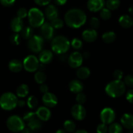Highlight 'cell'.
Instances as JSON below:
<instances>
[{"mask_svg":"<svg viewBox=\"0 0 133 133\" xmlns=\"http://www.w3.org/2000/svg\"><path fill=\"white\" fill-rule=\"evenodd\" d=\"M29 93V87L27 84H21L16 89L17 96L20 98H24L28 95Z\"/></svg>","mask_w":133,"mask_h":133,"instance_id":"484cf974","label":"cell"},{"mask_svg":"<svg viewBox=\"0 0 133 133\" xmlns=\"http://www.w3.org/2000/svg\"><path fill=\"white\" fill-rule=\"evenodd\" d=\"M64 129L68 132H74L76 130V125L71 120H66L64 123Z\"/></svg>","mask_w":133,"mask_h":133,"instance_id":"4dcf8cb0","label":"cell"},{"mask_svg":"<svg viewBox=\"0 0 133 133\" xmlns=\"http://www.w3.org/2000/svg\"><path fill=\"white\" fill-rule=\"evenodd\" d=\"M64 24V23L63 20L58 18H57L51 21V25L54 29H59L62 28Z\"/></svg>","mask_w":133,"mask_h":133,"instance_id":"d590c367","label":"cell"},{"mask_svg":"<svg viewBox=\"0 0 133 133\" xmlns=\"http://www.w3.org/2000/svg\"><path fill=\"white\" fill-rule=\"evenodd\" d=\"M71 47L77 51L81 50L83 48V42L78 38H74L70 43Z\"/></svg>","mask_w":133,"mask_h":133,"instance_id":"836d02e7","label":"cell"},{"mask_svg":"<svg viewBox=\"0 0 133 133\" xmlns=\"http://www.w3.org/2000/svg\"><path fill=\"white\" fill-rule=\"evenodd\" d=\"M116 119V113L111 108H105L100 113V119L103 123L110 125L114 122Z\"/></svg>","mask_w":133,"mask_h":133,"instance_id":"9c48e42d","label":"cell"},{"mask_svg":"<svg viewBox=\"0 0 133 133\" xmlns=\"http://www.w3.org/2000/svg\"><path fill=\"white\" fill-rule=\"evenodd\" d=\"M126 99L131 104H133V89H130L126 94Z\"/></svg>","mask_w":133,"mask_h":133,"instance_id":"7dc6e473","label":"cell"},{"mask_svg":"<svg viewBox=\"0 0 133 133\" xmlns=\"http://www.w3.org/2000/svg\"><path fill=\"white\" fill-rule=\"evenodd\" d=\"M36 118V113L33 112H27L24 113L23 116V119L24 121H26L27 123H29V121H32L34 119Z\"/></svg>","mask_w":133,"mask_h":133,"instance_id":"74e56055","label":"cell"},{"mask_svg":"<svg viewBox=\"0 0 133 133\" xmlns=\"http://www.w3.org/2000/svg\"><path fill=\"white\" fill-rule=\"evenodd\" d=\"M59 59L61 60V61H68V56L67 55H66V53H63V54L59 55Z\"/></svg>","mask_w":133,"mask_h":133,"instance_id":"681fc988","label":"cell"},{"mask_svg":"<svg viewBox=\"0 0 133 133\" xmlns=\"http://www.w3.org/2000/svg\"><path fill=\"white\" fill-rule=\"evenodd\" d=\"M121 4L120 0H107L105 5L107 8L110 10H114L119 7Z\"/></svg>","mask_w":133,"mask_h":133,"instance_id":"f546056e","label":"cell"},{"mask_svg":"<svg viewBox=\"0 0 133 133\" xmlns=\"http://www.w3.org/2000/svg\"><path fill=\"white\" fill-rule=\"evenodd\" d=\"M122 126L129 130L133 129V115L129 113H124L121 117Z\"/></svg>","mask_w":133,"mask_h":133,"instance_id":"d6986e66","label":"cell"},{"mask_svg":"<svg viewBox=\"0 0 133 133\" xmlns=\"http://www.w3.org/2000/svg\"><path fill=\"white\" fill-rule=\"evenodd\" d=\"M74 133H88L87 130H83V129H79V130H77L74 132Z\"/></svg>","mask_w":133,"mask_h":133,"instance_id":"11a10c76","label":"cell"},{"mask_svg":"<svg viewBox=\"0 0 133 133\" xmlns=\"http://www.w3.org/2000/svg\"><path fill=\"white\" fill-rule=\"evenodd\" d=\"M42 102L48 108H53L58 103V99L55 95L48 91L43 95Z\"/></svg>","mask_w":133,"mask_h":133,"instance_id":"4fadbf2b","label":"cell"},{"mask_svg":"<svg viewBox=\"0 0 133 133\" xmlns=\"http://www.w3.org/2000/svg\"><path fill=\"white\" fill-rule=\"evenodd\" d=\"M53 58V54L52 52L49 50H44L40 52L38 56V60L40 63L47 65L51 62Z\"/></svg>","mask_w":133,"mask_h":133,"instance_id":"e0dca14e","label":"cell"},{"mask_svg":"<svg viewBox=\"0 0 133 133\" xmlns=\"http://www.w3.org/2000/svg\"><path fill=\"white\" fill-rule=\"evenodd\" d=\"M23 68V63L19 59H12L9 63V69L13 72H19Z\"/></svg>","mask_w":133,"mask_h":133,"instance_id":"603a6c76","label":"cell"},{"mask_svg":"<svg viewBox=\"0 0 133 133\" xmlns=\"http://www.w3.org/2000/svg\"><path fill=\"white\" fill-rule=\"evenodd\" d=\"M18 100V96L13 93H4L0 96V106L5 110H12L17 106Z\"/></svg>","mask_w":133,"mask_h":133,"instance_id":"277c9868","label":"cell"},{"mask_svg":"<svg viewBox=\"0 0 133 133\" xmlns=\"http://www.w3.org/2000/svg\"><path fill=\"white\" fill-rule=\"evenodd\" d=\"M21 33V37H22L23 39H27L29 40L31 37H32L33 36V29L31 26H26V27H23V28L22 29V31H20Z\"/></svg>","mask_w":133,"mask_h":133,"instance_id":"83f0119b","label":"cell"},{"mask_svg":"<svg viewBox=\"0 0 133 133\" xmlns=\"http://www.w3.org/2000/svg\"><path fill=\"white\" fill-rule=\"evenodd\" d=\"M113 76H114V80H121L123 76V71L122 70H119V69H117V70H114V73H113Z\"/></svg>","mask_w":133,"mask_h":133,"instance_id":"ee69618b","label":"cell"},{"mask_svg":"<svg viewBox=\"0 0 133 133\" xmlns=\"http://www.w3.org/2000/svg\"><path fill=\"white\" fill-rule=\"evenodd\" d=\"M119 23L123 28H130L133 26V19L131 16L123 14L119 17Z\"/></svg>","mask_w":133,"mask_h":133,"instance_id":"44dd1931","label":"cell"},{"mask_svg":"<svg viewBox=\"0 0 133 133\" xmlns=\"http://www.w3.org/2000/svg\"><path fill=\"white\" fill-rule=\"evenodd\" d=\"M27 104L26 102L24 100H22V99H20V100H18V103H17V106H18L19 107H24L25 106V104Z\"/></svg>","mask_w":133,"mask_h":133,"instance_id":"816d5d0a","label":"cell"},{"mask_svg":"<svg viewBox=\"0 0 133 133\" xmlns=\"http://www.w3.org/2000/svg\"><path fill=\"white\" fill-rule=\"evenodd\" d=\"M35 113H36V117L42 121H48L51 116V110L46 106L39 107Z\"/></svg>","mask_w":133,"mask_h":133,"instance_id":"9a60e30c","label":"cell"},{"mask_svg":"<svg viewBox=\"0 0 133 133\" xmlns=\"http://www.w3.org/2000/svg\"><path fill=\"white\" fill-rule=\"evenodd\" d=\"M21 132H22V133H33V131L29 127H25Z\"/></svg>","mask_w":133,"mask_h":133,"instance_id":"db71d44e","label":"cell"},{"mask_svg":"<svg viewBox=\"0 0 133 133\" xmlns=\"http://www.w3.org/2000/svg\"><path fill=\"white\" fill-rule=\"evenodd\" d=\"M55 133H66V132L64 129H58L56 131Z\"/></svg>","mask_w":133,"mask_h":133,"instance_id":"9f6ffc18","label":"cell"},{"mask_svg":"<svg viewBox=\"0 0 133 133\" xmlns=\"http://www.w3.org/2000/svg\"><path fill=\"white\" fill-rule=\"evenodd\" d=\"M105 5V0H88L87 7L88 10L93 13L100 11Z\"/></svg>","mask_w":133,"mask_h":133,"instance_id":"5bb4252c","label":"cell"},{"mask_svg":"<svg viewBox=\"0 0 133 133\" xmlns=\"http://www.w3.org/2000/svg\"><path fill=\"white\" fill-rule=\"evenodd\" d=\"M126 133H133V130H129L128 132H126Z\"/></svg>","mask_w":133,"mask_h":133,"instance_id":"680465c9","label":"cell"},{"mask_svg":"<svg viewBox=\"0 0 133 133\" xmlns=\"http://www.w3.org/2000/svg\"><path fill=\"white\" fill-rule=\"evenodd\" d=\"M17 17L20 19H23V18H26L28 15V11L27 9L24 7L19 8L18 10H17Z\"/></svg>","mask_w":133,"mask_h":133,"instance_id":"f35d334b","label":"cell"},{"mask_svg":"<svg viewBox=\"0 0 133 133\" xmlns=\"http://www.w3.org/2000/svg\"><path fill=\"white\" fill-rule=\"evenodd\" d=\"M27 104L30 109H35L36 108L38 104V100L37 98L34 95H31L27 99Z\"/></svg>","mask_w":133,"mask_h":133,"instance_id":"d6a6232c","label":"cell"},{"mask_svg":"<svg viewBox=\"0 0 133 133\" xmlns=\"http://www.w3.org/2000/svg\"><path fill=\"white\" fill-rule=\"evenodd\" d=\"M116 39V35L113 31H107L102 35V39L103 42L107 44H111Z\"/></svg>","mask_w":133,"mask_h":133,"instance_id":"4316f807","label":"cell"},{"mask_svg":"<svg viewBox=\"0 0 133 133\" xmlns=\"http://www.w3.org/2000/svg\"><path fill=\"white\" fill-rule=\"evenodd\" d=\"M69 89L74 93H79L84 89V85L79 80H73L69 83Z\"/></svg>","mask_w":133,"mask_h":133,"instance_id":"ffe728a7","label":"cell"},{"mask_svg":"<svg viewBox=\"0 0 133 133\" xmlns=\"http://www.w3.org/2000/svg\"><path fill=\"white\" fill-rule=\"evenodd\" d=\"M89 23L90 25V27H92V29H97L99 27V20L97 18H96V17H92V18H91V19L90 20Z\"/></svg>","mask_w":133,"mask_h":133,"instance_id":"60d3db41","label":"cell"},{"mask_svg":"<svg viewBox=\"0 0 133 133\" xmlns=\"http://www.w3.org/2000/svg\"><path fill=\"white\" fill-rule=\"evenodd\" d=\"M99 15L101 19H103V20H109L111 18V10L108 9L107 8H103V9L100 10Z\"/></svg>","mask_w":133,"mask_h":133,"instance_id":"e575fe53","label":"cell"},{"mask_svg":"<svg viewBox=\"0 0 133 133\" xmlns=\"http://www.w3.org/2000/svg\"><path fill=\"white\" fill-rule=\"evenodd\" d=\"M108 132L109 133H122L123 126L118 123H112L108 127Z\"/></svg>","mask_w":133,"mask_h":133,"instance_id":"f1b7e54d","label":"cell"},{"mask_svg":"<svg viewBox=\"0 0 133 133\" xmlns=\"http://www.w3.org/2000/svg\"><path fill=\"white\" fill-rule=\"evenodd\" d=\"M6 126L13 132H19L25 128V122L23 119L16 115L10 116L6 120Z\"/></svg>","mask_w":133,"mask_h":133,"instance_id":"8992f818","label":"cell"},{"mask_svg":"<svg viewBox=\"0 0 133 133\" xmlns=\"http://www.w3.org/2000/svg\"><path fill=\"white\" fill-rule=\"evenodd\" d=\"M16 0H0V3L4 7H9L15 3Z\"/></svg>","mask_w":133,"mask_h":133,"instance_id":"f6af8a7d","label":"cell"},{"mask_svg":"<svg viewBox=\"0 0 133 133\" xmlns=\"http://www.w3.org/2000/svg\"><path fill=\"white\" fill-rule=\"evenodd\" d=\"M34 78H35V82L38 84L44 83V82L46 80V75L44 72L41 71V70L36 72L35 74Z\"/></svg>","mask_w":133,"mask_h":133,"instance_id":"1f68e13d","label":"cell"},{"mask_svg":"<svg viewBox=\"0 0 133 133\" xmlns=\"http://www.w3.org/2000/svg\"><path fill=\"white\" fill-rule=\"evenodd\" d=\"M68 65L74 69H78L81 66L83 61V57L82 56V53L79 52H74L71 53L68 58Z\"/></svg>","mask_w":133,"mask_h":133,"instance_id":"30bf717a","label":"cell"},{"mask_svg":"<svg viewBox=\"0 0 133 133\" xmlns=\"http://www.w3.org/2000/svg\"><path fill=\"white\" fill-rule=\"evenodd\" d=\"M132 70H133V66H132Z\"/></svg>","mask_w":133,"mask_h":133,"instance_id":"91938a15","label":"cell"},{"mask_svg":"<svg viewBox=\"0 0 133 133\" xmlns=\"http://www.w3.org/2000/svg\"><path fill=\"white\" fill-rule=\"evenodd\" d=\"M28 20L32 27H41L44 23L45 16L41 10L38 8H32L28 11Z\"/></svg>","mask_w":133,"mask_h":133,"instance_id":"5b68a950","label":"cell"},{"mask_svg":"<svg viewBox=\"0 0 133 133\" xmlns=\"http://www.w3.org/2000/svg\"><path fill=\"white\" fill-rule=\"evenodd\" d=\"M10 42L13 44V45L18 46V44H19L20 43V40H21V37L17 33H14L10 35Z\"/></svg>","mask_w":133,"mask_h":133,"instance_id":"8d00e7d4","label":"cell"},{"mask_svg":"<svg viewBox=\"0 0 133 133\" xmlns=\"http://www.w3.org/2000/svg\"><path fill=\"white\" fill-rule=\"evenodd\" d=\"M35 3L40 6H47L50 3L51 0H34Z\"/></svg>","mask_w":133,"mask_h":133,"instance_id":"bcb514c9","label":"cell"},{"mask_svg":"<svg viewBox=\"0 0 133 133\" xmlns=\"http://www.w3.org/2000/svg\"><path fill=\"white\" fill-rule=\"evenodd\" d=\"M40 31L43 39L48 40L53 39L54 35V29L50 23L44 22L40 27Z\"/></svg>","mask_w":133,"mask_h":133,"instance_id":"7c38bea8","label":"cell"},{"mask_svg":"<svg viewBox=\"0 0 133 133\" xmlns=\"http://www.w3.org/2000/svg\"><path fill=\"white\" fill-rule=\"evenodd\" d=\"M39 89H40V92L42 93L43 94H44L49 91V87H48V85L45 84V83H42V84H40Z\"/></svg>","mask_w":133,"mask_h":133,"instance_id":"c3c4849f","label":"cell"},{"mask_svg":"<svg viewBox=\"0 0 133 133\" xmlns=\"http://www.w3.org/2000/svg\"><path fill=\"white\" fill-rule=\"evenodd\" d=\"M76 101L79 104H82L83 105V104H84L86 102V101H87V96H86L85 94L82 92L77 94Z\"/></svg>","mask_w":133,"mask_h":133,"instance_id":"ab89813d","label":"cell"},{"mask_svg":"<svg viewBox=\"0 0 133 133\" xmlns=\"http://www.w3.org/2000/svg\"><path fill=\"white\" fill-rule=\"evenodd\" d=\"M124 83L125 86L130 87H133V75L129 74L126 76L124 78Z\"/></svg>","mask_w":133,"mask_h":133,"instance_id":"b9f144b4","label":"cell"},{"mask_svg":"<svg viewBox=\"0 0 133 133\" xmlns=\"http://www.w3.org/2000/svg\"><path fill=\"white\" fill-rule=\"evenodd\" d=\"M126 87L124 82L122 80H114L109 82L105 87V92L109 96L118 98L125 93Z\"/></svg>","mask_w":133,"mask_h":133,"instance_id":"3957f363","label":"cell"},{"mask_svg":"<svg viewBox=\"0 0 133 133\" xmlns=\"http://www.w3.org/2000/svg\"><path fill=\"white\" fill-rule=\"evenodd\" d=\"M97 133H107L108 132V126L105 123H101L97 126L96 129Z\"/></svg>","mask_w":133,"mask_h":133,"instance_id":"7bdbcfd3","label":"cell"},{"mask_svg":"<svg viewBox=\"0 0 133 133\" xmlns=\"http://www.w3.org/2000/svg\"><path fill=\"white\" fill-rule=\"evenodd\" d=\"M76 75L79 79L85 80L90 75V70L87 66H80L77 69Z\"/></svg>","mask_w":133,"mask_h":133,"instance_id":"cb8c5ba5","label":"cell"},{"mask_svg":"<svg viewBox=\"0 0 133 133\" xmlns=\"http://www.w3.org/2000/svg\"><path fill=\"white\" fill-rule=\"evenodd\" d=\"M27 125H28V127L29 129H31L33 132L39 131L42 128V121H40L37 117L34 119L32 121H29V123H27Z\"/></svg>","mask_w":133,"mask_h":133,"instance_id":"d4e9b609","label":"cell"},{"mask_svg":"<svg viewBox=\"0 0 133 133\" xmlns=\"http://www.w3.org/2000/svg\"><path fill=\"white\" fill-rule=\"evenodd\" d=\"M45 14L46 18L49 20H53L58 18V9L54 5H50V4H49L48 5H47L46 8L45 9Z\"/></svg>","mask_w":133,"mask_h":133,"instance_id":"ac0fdd59","label":"cell"},{"mask_svg":"<svg viewBox=\"0 0 133 133\" xmlns=\"http://www.w3.org/2000/svg\"><path fill=\"white\" fill-rule=\"evenodd\" d=\"M87 16L85 12L78 8H73L66 13L64 22L68 27L77 29L83 26L87 22Z\"/></svg>","mask_w":133,"mask_h":133,"instance_id":"6da1fadb","label":"cell"},{"mask_svg":"<svg viewBox=\"0 0 133 133\" xmlns=\"http://www.w3.org/2000/svg\"><path fill=\"white\" fill-rule=\"evenodd\" d=\"M129 13L130 14L133 16V5L129 7Z\"/></svg>","mask_w":133,"mask_h":133,"instance_id":"6f0895ef","label":"cell"},{"mask_svg":"<svg viewBox=\"0 0 133 133\" xmlns=\"http://www.w3.org/2000/svg\"><path fill=\"white\" fill-rule=\"evenodd\" d=\"M71 113L72 117L77 121H82L87 116V111L82 104H76L71 108Z\"/></svg>","mask_w":133,"mask_h":133,"instance_id":"8fae6325","label":"cell"},{"mask_svg":"<svg viewBox=\"0 0 133 133\" xmlns=\"http://www.w3.org/2000/svg\"><path fill=\"white\" fill-rule=\"evenodd\" d=\"M40 61L34 55H29L24 59L23 61V66L26 71L29 72H34L39 68Z\"/></svg>","mask_w":133,"mask_h":133,"instance_id":"ba28073f","label":"cell"},{"mask_svg":"<svg viewBox=\"0 0 133 133\" xmlns=\"http://www.w3.org/2000/svg\"><path fill=\"white\" fill-rule=\"evenodd\" d=\"M98 33L94 29H88L84 30L82 33L83 39L87 43H93L97 39Z\"/></svg>","mask_w":133,"mask_h":133,"instance_id":"2e32d148","label":"cell"},{"mask_svg":"<svg viewBox=\"0 0 133 133\" xmlns=\"http://www.w3.org/2000/svg\"><path fill=\"white\" fill-rule=\"evenodd\" d=\"M10 27L13 32L17 33L20 32L23 28V22L22 19H20L17 16L13 18L10 23Z\"/></svg>","mask_w":133,"mask_h":133,"instance_id":"7402d4cb","label":"cell"},{"mask_svg":"<svg viewBox=\"0 0 133 133\" xmlns=\"http://www.w3.org/2000/svg\"><path fill=\"white\" fill-rule=\"evenodd\" d=\"M44 39L42 36L35 35L30 38L27 42L28 48L33 53H39L42 50Z\"/></svg>","mask_w":133,"mask_h":133,"instance_id":"52a82bcc","label":"cell"},{"mask_svg":"<svg viewBox=\"0 0 133 133\" xmlns=\"http://www.w3.org/2000/svg\"><path fill=\"white\" fill-rule=\"evenodd\" d=\"M54 2L57 5H64L66 2L67 0H54Z\"/></svg>","mask_w":133,"mask_h":133,"instance_id":"f907efd6","label":"cell"},{"mask_svg":"<svg viewBox=\"0 0 133 133\" xmlns=\"http://www.w3.org/2000/svg\"><path fill=\"white\" fill-rule=\"evenodd\" d=\"M52 50L58 55L66 53L70 50L71 44L68 38L63 35H58L53 38L51 43Z\"/></svg>","mask_w":133,"mask_h":133,"instance_id":"7a4b0ae2","label":"cell"},{"mask_svg":"<svg viewBox=\"0 0 133 133\" xmlns=\"http://www.w3.org/2000/svg\"><path fill=\"white\" fill-rule=\"evenodd\" d=\"M82 56H83V59H88L90 56V53L88 51H84L82 53Z\"/></svg>","mask_w":133,"mask_h":133,"instance_id":"f5cc1de1","label":"cell"}]
</instances>
